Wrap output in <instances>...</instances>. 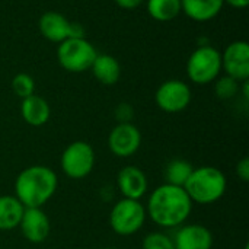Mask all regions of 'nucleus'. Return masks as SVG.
<instances>
[{"instance_id": "1", "label": "nucleus", "mask_w": 249, "mask_h": 249, "mask_svg": "<svg viewBox=\"0 0 249 249\" xmlns=\"http://www.w3.org/2000/svg\"><path fill=\"white\" fill-rule=\"evenodd\" d=\"M193 204L194 203L182 187L163 184L150 193L146 214L160 228H179L190 217Z\"/></svg>"}, {"instance_id": "2", "label": "nucleus", "mask_w": 249, "mask_h": 249, "mask_svg": "<svg viewBox=\"0 0 249 249\" xmlns=\"http://www.w3.org/2000/svg\"><path fill=\"white\" fill-rule=\"evenodd\" d=\"M58 178L55 172L44 165L25 168L15 181V197L25 209H42L55 194Z\"/></svg>"}, {"instance_id": "3", "label": "nucleus", "mask_w": 249, "mask_h": 249, "mask_svg": "<svg viewBox=\"0 0 249 249\" xmlns=\"http://www.w3.org/2000/svg\"><path fill=\"white\" fill-rule=\"evenodd\" d=\"M226 188L228 181L225 174L214 166L194 168L184 185V190L191 201L203 206L217 203L225 196Z\"/></svg>"}, {"instance_id": "4", "label": "nucleus", "mask_w": 249, "mask_h": 249, "mask_svg": "<svg viewBox=\"0 0 249 249\" xmlns=\"http://www.w3.org/2000/svg\"><path fill=\"white\" fill-rule=\"evenodd\" d=\"M146 217V207L140 200L121 198L109 213V226L120 236H131L144 226Z\"/></svg>"}, {"instance_id": "5", "label": "nucleus", "mask_w": 249, "mask_h": 249, "mask_svg": "<svg viewBox=\"0 0 249 249\" xmlns=\"http://www.w3.org/2000/svg\"><path fill=\"white\" fill-rule=\"evenodd\" d=\"M98 53L95 47L85 38H70L60 42L57 50V60L60 66L71 73H82L90 70Z\"/></svg>"}, {"instance_id": "6", "label": "nucleus", "mask_w": 249, "mask_h": 249, "mask_svg": "<svg viewBox=\"0 0 249 249\" xmlns=\"http://www.w3.org/2000/svg\"><path fill=\"white\" fill-rule=\"evenodd\" d=\"M222 70V54L210 47H198L188 58L187 74L191 82L197 85H207L214 82L219 77Z\"/></svg>"}, {"instance_id": "7", "label": "nucleus", "mask_w": 249, "mask_h": 249, "mask_svg": "<svg viewBox=\"0 0 249 249\" xmlns=\"http://www.w3.org/2000/svg\"><path fill=\"white\" fill-rule=\"evenodd\" d=\"M60 165L63 172L69 178L83 179L93 171L95 150L89 143L83 140L73 142L64 149L60 159Z\"/></svg>"}, {"instance_id": "8", "label": "nucleus", "mask_w": 249, "mask_h": 249, "mask_svg": "<svg viewBox=\"0 0 249 249\" xmlns=\"http://www.w3.org/2000/svg\"><path fill=\"white\" fill-rule=\"evenodd\" d=\"M158 107L168 112V114H177L184 111L190 102H191V89L185 82L172 79L163 82L155 95Z\"/></svg>"}, {"instance_id": "9", "label": "nucleus", "mask_w": 249, "mask_h": 249, "mask_svg": "<svg viewBox=\"0 0 249 249\" xmlns=\"http://www.w3.org/2000/svg\"><path fill=\"white\" fill-rule=\"evenodd\" d=\"M39 31L41 34L53 41V42H63L70 38H82L85 36V31L79 23H71L58 12H45L39 18Z\"/></svg>"}, {"instance_id": "10", "label": "nucleus", "mask_w": 249, "mask_h": 249, "mask_svg": "<svg viewBox=\"0 0 249 249\" xmlns=\"http://www.w3.org/2000/svg\"><path fill=\"white\" fill-rule=\"evenodd\" d=\"M142 144V133L131 123H118L108 136V147L117 158L133 156Z\"/></svg>"}, {"instance_id": "11", "label": "nucleus", "mask_w": 249, "mask_h": 249, "mask_svg": "<svg viewBox=\"0 0 249 249\" xmlns=\"http://www.w3.org/2000/svg\"><path fill=\"white\" fill-rule=\"evenodd\" d=\"M222 69L226 76L236 82L249 79V45L247 41H235L229 44L222 54Z\"/></svg>"}, {"instance_id": "12", "label": "nucleus", "mask_w": 249, "mask_h": 249, "mask_svg": "<svg viewBox=\"0 0 249 249\" xmlns=\"http://www.w3.org/2000/svg\"><path fill=\"white\" fill-rule=\"evenodd\" d=\"M19 228L23 238L32 244L44 242L51 232L50 219L42 209H25Z\"/></svg>"}, {"instance_id": "13", "label": "nucleus", "mask_w": 249, "mask_h": 249, "mask_svg": "<svg viewBox=\"0 0 249 249\" xmlns=\"http://www.w3.org/2000/svg\"><path fill=\"white\" fill-rule=\"evenodd\" d=\"M117 187L124 198L140 200L147 193V177L137 166H124L117 175Z\"/></svg>"}, {"instance_id": "14", "label": "nucleus", "mask_w": 249, "mask_h": 249, "mask_svg": "<svg viewBox=\"0 0 249 249\" xmlns=\"http://www.w3.org/2000/svg\"><path fill=\"white\" fill-rule=\"evenodd\" d=\"M172 241L175 249H212L214 242L212 232L197 223L179 228Z\"/></svg>"}, {"instance_id": "15", "label": "nucleus", "mask_w": 249, "mask_h": 249, "mask_svg": "<svg viewBox=\"0 0 249 249\" xmlns=\"http://www.w3.org/2000/svg\"><path fill=\"white\" fill-rule=\"evenodd\" d=\"M20 114L26 124L32 127H41L48 123L51 117V108L42 96H38L34 93L22 99Z\"/></svg>"}, {"instance_id": "16", "label": "nucleus", "mask_w": 249, "mask_h": 249, "mask_svg": "<svg viewBox=\"0 0 249 249\" xmlns=\"http://www.w3.org/2000/svg\"><path fill=\"white\" fill-rule=\"evenodd\" d=\"M223 4V0H181V10L193 20L207 22L220 13Z\"/></svg>"}, {"instance_id": "17", "label": "nucleus", "mask_w": 249, "mask_h": 249, "mask_svg": "<svg viewBox=\"0 0 249 249\" xmlns=\"http://www.w3.org/2000/svg\"><path fill=\"white\" fill-rule=\"evenodd\" d=\"M90 70L95 79L107 86L115 85L121 76V66L118 60L109 54H98Z\"/></svg>"}, {"instance_id": "18", "label": "nucleus", "mask_w": 249, "mask_h": 249, "mask_svg": "<svg viewBox=\"0 0 249 249\" xmlns=\"http://www.w3.org/2000/svg\"><path fill=\"white\" fill-rule=\"evenodd\" d=\"M23 204L15 196H0V231L7 232L19 228Z\"/></svg>"}, {"instance_id": "19", "label": "nucleus", "mask_w": 249, "mask_h": 249, "mask_svg": "<svg viewBox=\"0 0 249 249\" xmlns=\"http://www.w3.org/2000/svg\"><path fill=\"white\" fill-rule=\"evenodd\" d=\"M147 12L158 22H169L181 12V0H147Z\"/></svg>"}, {"instance_id": "20", "label": "nucleus", "mask_w": 249, "mask_h": 249, "mask_svg": "<svg viewBox=\"0 0 249 249\" xmlns=\"http://www.w3.org/2000/svg\"><path fill=\"white\" fill-rule=\"evenodd\" d=\"M193 171H194V166L188 160L174 159L165 168V179H166L165 184H171V185L184 188V185L188 181Z\"/></svg>"}, {"instance_id": "21", "label": "nucleus", "mask_w": 249, "mask_h": 249, "mask_svg": "<svg viewBox=\"0 0 249 249\" xmlns=\"http://www.w3.org/2000/svg\"><path fill=\"white\" fill-rule=\"evenodd\" d=\"M12 89H13L16 96L25 99V98L34 95V92H35V82H34L32 76H29L26 73H19L12 80Z\"/></svg>"}, {"instance_id": "22", "label": "nucleus", "mask_w": 249, "mask_h": 249, "mask_svg": "<svg viewBox=\"0 0 249 249\" xmlns=\"http://www.w3.org/2000/svg\"><path fill=\"white\" fill-rule=\"evenodd\" d=\"M214 92H216L217 98H220V99H225V101L232 99L239 92V82H236L235 79H232L229 76H223V77L217 79V82L214 85Z\"/></svg>"}, {"instance_id": "23", "label": "nucleus", "mask_w": 249, "mask_h": 249, "mask_svg": "<svg viewBox=\"0 0 249 249\" xmlns=\"http://www.w3.org/2000/svg\"><path fill=\"white\" fill-rule=\"evenodd\" d=\"M142 249H175L172 238L162 232H152L144 236Z\"/></svg>"}, {"instance_id": "24", "label": "nucleus", "mask_w": 249, "mask_h": 249, "mask_svg": "<svg viewBox=\"0 0 249 249\" xmlns=\"http://www.w3.org/2000/svg\"><path fill=\"white\" fill-rule=\"evenodd\" d=\"M115 117L118 123H130L133 117V108L128 104H120L115 109Z\"/></svg>"}, {"instance_id": "25", "label": "nucleus", "mask_w": 249, "mask_h": 249, "mask_svg": "<svg viewBox=\"0 0 249 249\" xmlns=\"http://www.w3.org/2000/svg\"><path fill=\"white\" fill-rule=\"evenodd\" d=\"M236 175L244 181L248 182L249 181V159L248 158H242L238 165H236Z\"/></svg>"}, {"instance_id": "26", "label": "nucleus", "mask_w": 249, "mask_h": 249, "mask_svg": "<svg viewBox=\"0 0 249 249\" xmlns=\"http://www.w3.org/2000/svg\"><path fill=\"white\" fill-rule=\"evenodd\" d=\"M115 3L120 6V7H123V9H136V7H139L142 3H143V0H115Z\"/></svg>"}, {"instance_id": "27", "label": "nucleus", "mask_w": 249, "mask_h": 249, "mask_svg": "<svg viewBox=\"0 0 249 249\" xmlns=\"http://www.w3.org/2000/svg\"><path fill=\"white\" fill-rule=\"evenodd\" d=\"M223 1L231 4L232 7H236V9H244L249 4V0H223Z\"/></svg>"}, {"instance_id": "28", "label": "nucleus", "mask_w": 249, "mask_h": 249, "mask_svg": "<svg viewBox=\"0 0 249 249\" xmlns=\"http://www.w3.org/2000/svg\"><path fill=\"white\" fill-rule=\"evenodd\" d=\"M102 249H117V248H102Z\"/></svg>"}]
</instances>
